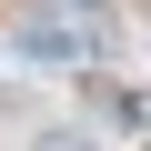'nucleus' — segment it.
I'll list each match as a JSON object with an SVG mask.
<instances>
[{
    "label": "nucleus",
    "instance_id": "nucleus-1",
    "mask_svg": "<svg viewBox=\"0 0 151 151\" xmlns=\"http://www.w3.org/2000/svg\"><path fill=\"white\" fill-rule=\"evenodd\" d=\"M30 151H101V141H91L81 121H40V131H30Z\"/></svg>",
    "mask_w": 151,
    "mask_h": 151
}]
</instances>
